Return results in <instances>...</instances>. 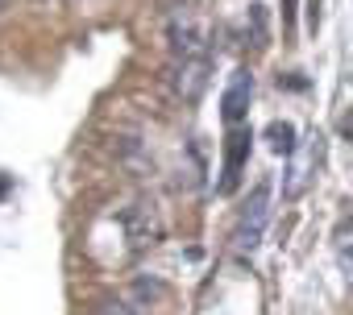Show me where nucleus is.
Listing matches in <instances>:
<instances>
[{
	"mask_svg": "<svg viewBox=\"0 0 353 315\" xmlns=\"http://www.w3.org/2000/svg\"><path fill=\"white\" fill-rule=\"evenodd\" d=\"M208 71H212L208 54L174 58V67H170V87H174V96H179L183 104H196V100L204 96V87H208Z\"/></svg>",
	"mask_w": 353,
	"mask_h": 315,
	"instance_id": "3",
	"label": "nucleus"
},
{
	"mask_svg": "<svg viewBox=\"0 0 353 315\" xmlns=\"http://www.w3.org/2000/svg\"><path fill=\"white\" fill-rule=\"evenodd\" d=\"M262 137H266L270 153H287V158H291V153L299 149V141H295V124H291V120H270Z\"/></svg>",
	"mask_w": 353,
	"mask_h": 315,
	"instance_id": "8",
	"label": "nucleus"
},
{
	"mask_svg": "<svg viewBox=\"0 0 353 315\" xmlns=\"http://www.w3.org/2000/svg\"><path fill=\"white\" fill-rule=\"evenodd\" d=\"M295 162H291V171H287V199H299L303 191H307V183L316 179V171H320V162H324V137L316 133L307 145H303V153H291Z\"/></svg>",
	"mask_w": 353,
	"mask_h": 315,
	"instance_id": "5",
	"label": "nucleus"
},
{
	"mask_svg": "<svg viewBox=\"0 0 353 315\" xmlns=\"http://www.w3.org/2000/svg\"><path fill=\"white\" fill-rule=\"evenodd\" d=\"M5 191H9V183H5V179H0V195H5Z\"/></svg>",
	"mask_w": 353,
	"mask_h": 315,
	"instance_id": "11",
	"label": "nucleus"
},
{
	"mask_svg": "<svg viewBox=\"0 0 353 315\" xmlns=\"http://www.w3.org/2000/svg\"><path fill=\"white\" fill-rule=\"evenodd\" d=\"M125 237H129V249L133 253H145L150 245H158L162 237V216L150 199H137L129 212H125Z\"/></svg>",
	"mask_w": 353,
	"mask_h": 315,
	"instance_id": "4",
	"label": "nucleus"
},
{
	"mask_svg": "<svg viewBox=\"0 0 353 315\" xmlns=\"http://www.w3.org/2000/svg\"><path fill=\"white\" fill-rule=\"evenodd\" d=\"M250 141H254L250 129H237V124H233L229 145H225V171H221V183H216L221 195H233V191H237L241 171H245V158H250Z\"/></svg>",
	"mask_w": 353,
	"mask_h": 315,
	"instance_id": "6",
	"label": "nucleus"
},
{
	"mask_svg": "<svg viewBox=\"0 0 353 315\" xmlns=\"http://www.w3.org/2000/svg\"><path fill=\"white\" fill-rule=\"evenodd\" d=\"M166 34H170V50H174V58L208 54V46H212V21L200 17L196 9H174Z\"/></svg>",
	"mask_w": 353,
	"mask_h": 315,
	"instance_id": "1",
	"label": "nucleus"
},
{
	"mask_svg": "<svg viewBox=\"0 0 353 315\" xmlns=\"http://www.w3.org/2000/svg\"><path fill=\"white\" fill-rule=\"evenodd\" d=\"M250 100H254V75H250V71H237V75L229 79L225 96H221V116H225L229 124H241L245 112H250Z\"/></svg>",
	"mask_w": 353,
	"mask_h": 315,
	"instance_id": "7",
	"label": "nucleus"
},
{
	"mask_svg": "<svg viewBox=\"0 0 353 315\" xmlns=\"http://www.w3.org/2000/svg\"><path fill=\"white\" fill-rule=\"evenodd\" d=\"M266 224H270V183H258L250 191V199L241 204V216H237V228H233V249L254 253L262 245Z\"/></svg>",
	"mask_w": 353,
	"mask_h": 315,
	"instance_id": "2",
	"label": "nucleus"
},
{
	"mask_svg": "<svg viewBox=\"0 0 353 315\" xmlns=\"http://www.w3.org/2000/svg\"><path fill=\"white\" fill-rule=\"evenodd\" d=\"M96 315H137V307H129V303H121V298H104Z\"/></svg>",
	"mask_w": 353,
	"mask_h": 315,
	"instance_id": "9",
	"label": "nucleus"
},
{
	"mask_svg": "<svg viewBox=\"0 0 353 315\" xmlns=\"http://www.w3.org/2000/svg\"><path fill=\"white\" fill-rule=\"evenodd\" d=\"M341 265H345V274H349V282H353V241L341 249Z\"/></svg>",
	"mask_w": 353,
	"mask_h": 315,
	"instance_id": "10",
	"label": "nucleus"
}]
</instances>
